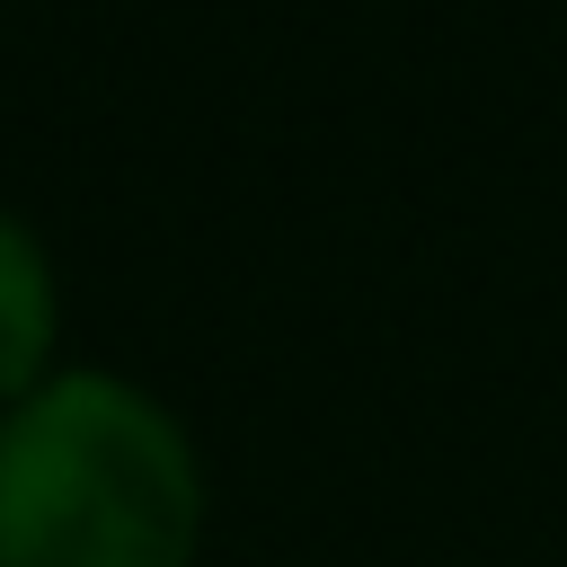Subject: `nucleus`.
Listing matches in <instances>:
<instances>
[{"label":"nucleus","mask_w":567,"mask_h":567,"mask_svg":"<svg viewBox=\"0 0 567 567\" xmlns=\"http://www.w3.org/2000/svg\"><path fill=\"white\" fill-rule=\"evenodd\" d=\"M204 470L186 425L115 381L53 372L0 416V567H195Z\"/></svg>","instance_id":"f257e3e1"},{"label":"nucleus","mask_w":567,"mask_h":567,"mask_svg":"<svg viewBox=\"0 0 567 567\" xmlns=\"http://www.w3.org/2000/svg\"><path fill=\"white\" fill-rule=\"evenodd\" d=\"M53 346H62L53 257L18 213H0V399H27L35 381H53Z\"/></svg>","instance_id":"f03ea898"}]
</instances>
